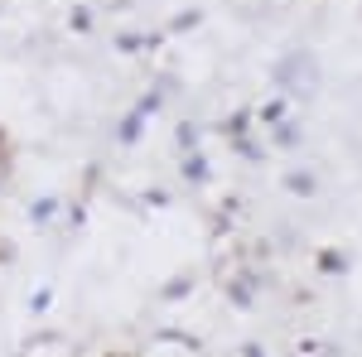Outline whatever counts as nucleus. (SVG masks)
Instances as JSON below:
<instances>
[{
    "instance_id": "obj_1",
    "label": "nucleus",
    "mask_w": 362,
    "mask_h": 357,
    "mask_svg": "<svg viewBox=\"0 0 362 357\" xmlns=\"http://www.w3.org/2000/svg\"><path fill=\"white\" fill-rule=\"evenodd\" d=\"M73 338H63V333H34L25 343V357H73Z\"/></svg>"
},
{
    "instance_id": "obj_2",
    "label": "nucleus",
    "mask_w": 362,
    "mask_h": 357,
    "mask_svg": "<svg viewBox=\"0 0 362 357\" xmlns=\"http://www.w3.org/2000/svg\"><path fill=\"white\" fill-rule=\"evenodd\" d=\"M5 150H10V136L0 131V165H5Z\"/></svg>"
},
{
    "instance_id": "obj_3",
    "label": "nucleus",
    "mask_w": 362,
    "mask_h": 357,
    "mask_svg": "<svg viewBox=\"0 0 362 357\" xmlns=\"http://www.w3.org/2000/svg\"><path fill=\"white\" fill-rule=\"evenodd\" d=\"M107 357H136V353H107Z\"/></svg>"
}]
</instances>
